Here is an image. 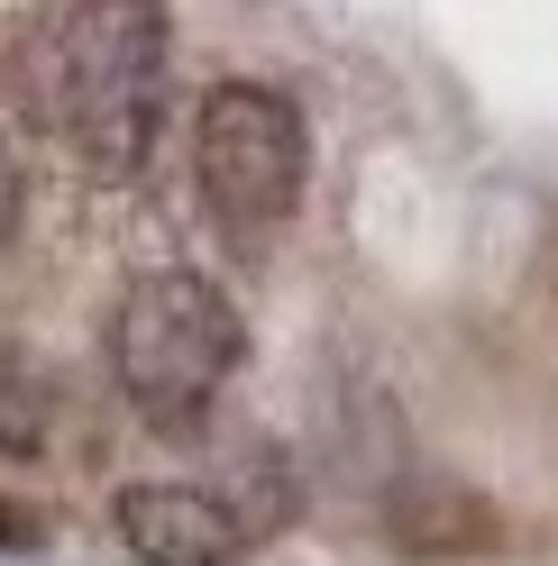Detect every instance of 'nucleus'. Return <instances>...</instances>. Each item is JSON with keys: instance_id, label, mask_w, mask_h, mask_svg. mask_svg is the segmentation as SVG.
<instances>
[{"instance_id": "1", "label": "nucleus", "mask_w": 558, "mask_h": 566, "mask_svg": "<svg viewBox=\"0 0 558 566\" xmlns=\"http://www.w3.org/2000/svg\"><path fill=\"white\" fill-rule=\"evenodd\" d=\"M46 128L101 184H128L165 119V10L156 0H46L28 38Z\"/></svg>"}, {"instance_id": "2", "label": "nucleus", "mask_w": 558, "mask_h": 566, "mask_svg": "<svg viewBox=\"0 0 558 566\" xmlns=\"http://www.w3.org/2000/svg\"><path fill=\"white\" fill-rule=\"evenodd\" d=\"M238 347H248V329H238L229 293L193 265L137 274L111 311V375L147 430H202V411L238 375Z\"/></svg>"}, {"instance_id": "3", "label": "nucleus", "mask_w": 558, "mask_h": 566, "mask_svg": "<svg viewBox=\"0 0 558 566\" xmlns=\"http://www.w3.org/2000/svg\"><path fill=\"white\" fill-rule=\"evenodd\" d=\"M193 184L238 247L275 238L302 201V111L275 83H211L193 119Z\"/></svg>"}, {"instance_id": "4", "label": "nucleus", "mask_w": 558, "mask_h": 566, "mask_svg": "<svg viewBox=\"0 0 558 566\" xmlns=\"http://www.w3.org/2000/svg\"><path fill=\"white\" fill-rule=\"evenodd\" d=\"M111 521L137 566H238L257 548V530L211 484H128Z\"/></svg>"}, {"instance_id": "5", "label": "nucleus", "mask_w": 558, "mask_h": 566, "mask_svg": "<svg viewBox=\"0 0 558 566\" xmlns=\"http://www.w3.org/2000/svg\"><path fill=\"white\" fill-rule=\"evenodd\" d=\"M394 539L412 557H476V548H495V521H485V503H467V493H431V503L394 512Z\"/></svg>"}, {"instance_id": "6", "label": "nucleus", "mask_w": 558, "mask_h": 566, "mask_svg": "<svg viewBox=\"0 0 558 566\" xmlns=\"http://www.w3.org/2000/svg\"><path fill=\"white\" fill-rule=\"evenodd\" d=\"M46 375L19 357V347H0V457H38L46 448Z\"/></svg>"}, {"instance_id": "7", "label": "nucleus", "mask_w": 558, "mask_h": 566, "mask_svg": "<svg viewBox=\"0 0 558 566\" xmlns=\"http://www.w3.org/2000/svg\"><path fill=\"white\" fill-rule=\"evenodd\" d=\"M38 539H46V521L28 512V503H10V493H0V557H28Z\"/></svg>"}, {"instance_id": "8", "label": "nucleus", "mask_w": 558, "mask_h": 566, "mask_svg": "<svg viewBox=\"0 0 558 566\" xmlns=\"http://www.w3.org/2000/svg\"><path fill=\"white\" fill-rule=\"evenodd\" d=\"M10 247H19V156L0 137V265H10Z\"/></svg>"}]
</instances>
